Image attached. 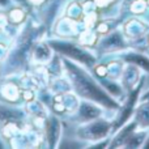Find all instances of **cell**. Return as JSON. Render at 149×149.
Wrapping results in <instances>:
<instances>
[{"instance_id":"1","label":"cell","mask_w":149,"mask_h":149,"mask_svg":"<svg viewBox=\"0 0 149 149\" xmlns=\"http://www.w3.org/2000/svg\"><path fill=\"white\" fill-rule=\"evenodd\" d=\"M71 75H72L75 86L77 88V90H79L81 94H84V96H86V97H90V98H96L97 101H101V102H103V103L111 105V102H109L107 97L103 96V94H102V93L99 92V90L97 89L89 80L85 79V77L82 76L81 73H79L77 71H72Z\"/></svg>"},{"instance_id":"2","label":"cell","mask_w":149,"mask_h":149,"mask_svg":"<svg viewBox=\"0 0 149 149\" xmlns=\"http://www.w3.org/2000/svg\"><path fill=\"white\" fill-rule=\"evenodd\" d=\"M55 47H58V50L63 51L64 54L69 55V56L75 58L77 60H81V62H85V63H90L92 59L88 56L85 52H82L80 48L75 47V46H71V45H55Z\"/></svg>"}]
</instances>
